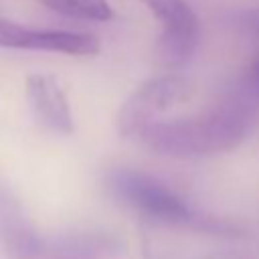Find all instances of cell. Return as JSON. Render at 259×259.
<instances>
[{
  "label": "cell",
  "mask_w": 259,
  "mask_h": 259,
  "mask_svg": "<svg viewBox=\"0 0 259 259\" xmlns=\"http://www.w3.org/2000/svg\"><path fill=\"white\" fill-rule=\"evenodd\" d=\"M251 127L253 103L235 91L204 113L152 121L138 142L158 156L194 160L235 150L247 140Z\"/></svg>",
  "instance_id": "cell-1"
},
{
  "label": "cell",
  "mask_w": 259,
  "mask_h": 259,
  "mask_svg": "<svg viewBox=\"0 0 259 259\" xmlns=\"http://www.w3.org/2000/svg\"><path fill=\"white\" fill-rule=\"evenodd\" d=\"M105 186L119 204L138 212L152 225L217 235L227 233V227H221L194 210L190 202L184 200L176 190L148 172L134 168H111L105 176Z\"/></svg>",
  "instance_id": "cell-2"
},
{
  "label": "cell",
  "mask_w": 259,
  "mask_h": 259,
  "mask_svg": "<svg viewBox=\"0 0 259 259\" xmlns=\"http://www.w3.org/2000/svg\"><path fill=\"white\" fill-rule=\"evenodd\" d=\"M192 85L180 75L168 73L152 77L136 87L134 93L121 103L115 117V127L123 138L138 142L152 121L160 119L176 105L188 101Z\"/></svg>",
  "instance_id": "cell-3"
},
{
  "label": "cell",
  "mask_w": 259,
  "mask_h": 259,
  "mask_svg": "<svg viewBox=\"0 0 259 259\" xmlns=\"http://www.w3.org/2000/svg\"><path fill=\"white\" fill-rule=\"evenodd\" d=\"M160 22L156 59L166 69H180L194 57L200 42V22L186 0H142Z\"/></svg>",
  "instance_id": "cell-4"
},
{
  "label": "cell",
  "mask_w": 259,
  "mask_h": 259,
  "mask_svg": "<svg viewBox=\"0 0 259 259\" xmlns=\"http://www.w3.org/2000/svg\"><path fill=\"white\" fill-rule=\"evenodd\" d=\"M0 49L91 57L99 53V38L91 32H79V30L28 28L24 24L0 16Z\"/></svg>",
  "instance_id": "cell-5"
},
{
  "label": "cell",
  "mask_w": 259,
  "mask_h": 259,
  "mask_svg": "<svg viewBox=\"0 0 259 259\" xmlns=\"http://www.w3.org/2000/svg\"><path fill=\"white\" fill-rule=\"evenodd\" d=\"M26 101L40 127L55 136H71L75 119L61 81L51 73H30L24 83Z\"/></svg>",
  "instance_id": "cell-6"
},
{
  "label": "cell",
  "mask_w": 259,
  "mask_h": 259,
  "mask_svg": "<svg viewBox=\"0 0 259 259\" xmlns=\"http://www.w3.org/2000/svg\"><path fill=\"white\" fill-rule=\"evenodd\" d=\"M42 243L24 204L0 186V245L6 253L14 259H30Z\"/></svg>",
  "instance_id": "cell-7"
},
{
  "label": "cell",
  "mask_w": 259,
  "mask_h": 259,
  "mask_svg": "<svg viewBox=\"0 0 259 259\" xmlns=\"http://www.w3.org/2000/svg\"><path fill=\"white\" fill-rule=\"evenodd\" d=\"M49 10L67 18L107 22L113 18V8L107 0H40Z\"/></svg>",
  "instance_id": "cell-8"
},
{
  "label": "cell",
  "mask_w": 259,
  "mask_h": 259,
  "mask_svg": "<svg viewBox=\"0 0 259 259\" xmlns=\"http://www.w3.org/2000/svg\"><path fill=\"white\" fill-rule=\"evenodd\" d=\"M30 259H99V251L91 237H67L53 245L42 243Z\"/></svg>",
  "instance_id": "cell-9"
},
{
  "label": "cell",
  "mask_w": 259,
  "mask_h": 259,
  "mask_svg": "<svg viewBox=\"0 0 259 259\" xmlns=\"http://www.w3.org/2000/svg\"><path fill=\"white\" fill-rule=\"evenodd\" d=\"M237 91L245 99H249L253 105L259 103V51L251 57V61L243 69V75L239 79V89Z\"/></svg>",
  "instance_id": "cell-10"
},
{
  "label": "cell",
  "mask_w": 259,
  "mask_h": 259,
  "mask_svg": "<svg viewBox=\"0 0 259 259\" xmlns=\"http://www.w3.org/2000/svg\"><path fill=\"white\" fill-rule=\"evenodd\" d=\"M239 26L241 30L257 45V51H259V8H251V10H243L239 16Z\"/></svg>",
  "instance_id": "cell-11"
}]
</instances>
